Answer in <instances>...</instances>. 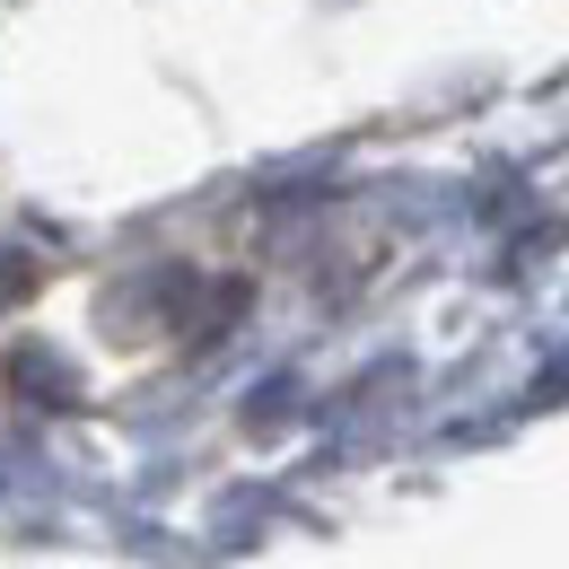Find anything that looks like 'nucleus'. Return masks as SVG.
Instances as JSON below:
<instances>
[]
</instances>
